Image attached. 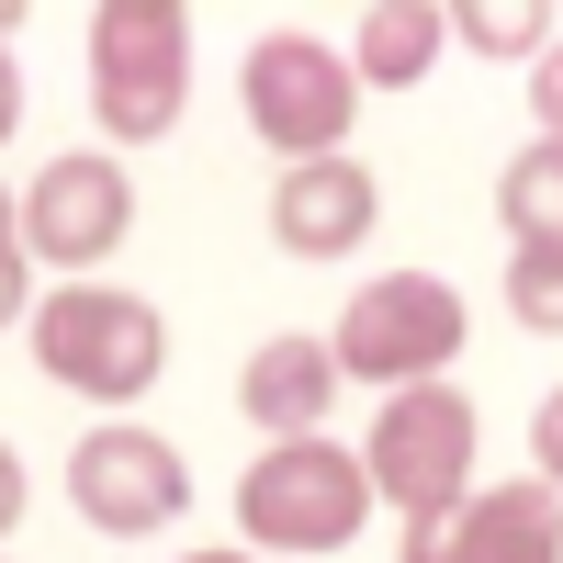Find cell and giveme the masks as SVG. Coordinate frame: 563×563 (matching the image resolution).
Listing matches in <instances>:
<instances>
[{
  "label": "cell",
  "mask_w": 563,
  "mask_h": 563,
  "mask_svg": "<svg viewBox=\"0 0 563 563\" xmlns=\"http://www.w3.org/2000/svg\"><path fill=\"white\" fill-rule=\"evenodd\" d=\"M372 519V462L339 440H271L249 474H238V530L271 541V563H305V552H339Z\"/></svg>",
  "instance_id": "obj_1"
},
{
  "label": "cell",
  "mask_w": 563,
  "mask_h": 563,
  "mask_svg": "<svg viewBox=\"0 0 563 563\" xmlns=\"http://www.w3.org/2000/svg\"><path fill=\"white\" fill-rule=\"evenodd\" d=\"M192 102V23L180 0H102L90 12V113L113 147H147Z\"/></svg>",
  "instance_id": "obj_2"
},
{
  "label": "cell",
  "mask_w": 563,
  "mask_h": 563,
  "mask_svg": "<svg viewBox=\"0 0 563 563\" xmlns=\"http://www.w3.org/2000/svg\"><path fill=\"white\" fill-rule=\"evenodd\" d=\"M34 361L45 384H68L90 406H135L169 361V327L147 294H113V282H68V294L34 305Z\"/></svg>",
  "instance_id": "obj_3"
},
{
  "label": "cell",
  "mask_w": 563,
  "mask_h": 563,
  "mask_svg": "<svg viewBox=\"0 0 563 563\" xmlns=\"http://www.w3.org/2000/svg\"><path fill=\"white\" fill-rule=\"evenodd\" d=\"M361 462H372V496L406 507V530H429V519H451V507H474V395H451V384H406V395H384Z\"/></svg>",
  "instance_id": "obj_4"
},
{
  "label": "cell",
  "mask_w": 563,
  "mask_h": 563,
  "mask_svg": "<svg viewBox=\"0 0 563 563\" xmlns=\"http://www.w3.org/2000/svg\"><path fill=\"white\" fill-rule=\"evenodd\" d=\"M238 102H249V124L271 147L305 169V158H339V135L361 113V68L339 45H316V34H260L249 68H238Z\"/></svg>",
  "instance_id": "obj_5"
},
{
  "label": "cell",
  "mask_w": 563,
  "mask_h": 563,
  "mask_svg": "<svg viewBox=\"0 0 563 563\" xmlns=\"http://www.w3.org/2000/svg\"><path fill=\"white\" fill-rule=\"evenodd\" d=\"M462 361V294L429 271H384L361 282L350 316H339V372H361V384H440V372Z\"/></svg>",
  "instance_id": "obj_6"
},
{
  "label": "cell",
  "mask_w": 563,
  "mask_h": 563,
  "mask_svg": "<svg viewBox=\"0 0 563 563\" xmlns=\"http://www.w3.org/2000/svg\"><path fill=\"white\" fill-rule=\"evenodd\" d=\"M68 496H79V519L102 541H147V530H169L192 507V462L158 429H90L68 451Z\"/></svg>",
  "instance_id": "obj_7"
},
{
  "label": "cell",
  "mask_w": 563,
  "mask_h": 563,
  "mask_svg": "<svg viewBox=\"0 0 563 563\" xmlns=\"http://www.w3.org/2000/svg\"><path fill=\"white\" fill-rule=\"evenodd\" d=\"M124 225H135V180H124V158L68 147V158H45V169L23 180V249L57 260V271H102V260L124 249Z\"/></svg>",
  "instance_id": "obj_8"
},
{
  "label": "cell",
  "mask_w": 563,
  "mask_h": 563,
  "mask_svg": "<svg viewBox=\"0 0 563 563\" xmlns=\"http://www.w3.org/2000/svg\"><path fill=\"white\" fill-rule=\"evenodd\" d=\"M406 563H563V485H541V474L485 485L474 507L406 530Z\"/></svg>",
  "instance_id": "obj_9"
},
{
  "label": "cell",
  "mask_w": 563,
  "mask_h": 563,
  "mask_svg": "<svg viewBox=\"0 0 563 563\" xmlns=\"http://www.w3.org/2000/svg\"><path fill=\"white\" fill-rule=\"evenodd\" d=\"M372 214H384V192H372L361 158H305V169L271 180V238L294 260H350L372 238Z\"/></svg>",
  "instance_id": "obj_10"
},
{
  "label": "cell",
  "mask_w": 563,
  "mask_h": 563,
  "mask_svg": "<svg viewBox=\"0 0 563 563\" xmlns=\"http://www.w3.org/2000/svg\"><path fill=\"white\" fill-rule=\"evenodd\" d=\"M339 339H260L249 372H238V406L260 417L271 440H316V417L339 406Z\"/></svg>",
  "instance_id": "obj_11"
},
{
  "label": "cell",
  "mask_w": 563,
  "mask_h": 563,
  "mask_svg": "<svg viewBox=\"0 0 563 563\" xmlns=\"http://www.w3.org/2000/svg\"><path fill=\"white\" fill-rule=\"evenodd\" d=\"M451 45V12L440 0H372L361 12V45H350V68L372 90H406V79H429V57Z\"/></svg>",
  "instance_id": "obj_12"
},
{
  "label": "cell",
  "mask_w": 563,
  "mask_h": 563,
  "mask_svg": "<svg viewBox=\"0 0 563 563\" xmlns=\"http://www.w3.org/2000/svg\"><path fill=\"white\" fill-rule=\"evenodd\" d=\"M496 214H507V238H519V249H563V147H552V135H530V147L507 158Z\"/></svg>",
  "instance_id": "obj_13"
},
{
  "label": "cell",
  "mask_w": 563,
  "mask_h": 563,
  "mask_svg": "<svg viewBox=\"0 0 563 563\" xmlns=\"http://www.w3.org/2000/svg\"><path fill=\"white\" fill-rule=\"evenodd\" d=\"M451 34L474 45V57H530V68L552 57V12H541V0H462Z\"/></svg>",
  "instance_id": "obj_14"
},
{
  "label": "cell",
  "mask_w": 563,
  "mask_h": 563,
  "mask_svg": "<svg viewBox=\"0 0 563 563\" xmlns=\"http://www.w3.org/2000/svg\"><path fill=\"white\" fill-rule=\"evenodd\" d=\"M507 316L541 327V339H563V249H519L507 260Z\"/></svg>",
  "instance_id": "obj_15"
},
{
  "label": "cell",
  "mask_w": 563,
  "mask_h": 563,
  "mask_svg": "<svg viewBox=\"0 0 563 563\" xmlns=\"http://www.w3.org/2000/svg\"><path fill=\"white\" fill-rule=\"evenodd\" d=\"M530 113H541V135H552V147H563V45L530 68Z\"/></svg>",
  "instance_id": "obj_16"
},
{
  "label": "cell",
  "mask_w": 563,
  "mask_h": 563,
  "mask_svg": "<svg viewBox=\"0 0 563 563\" xmlns=\"http://www.w3.org/2000/svg\"><path fill=\"white\" fill-rule=\"evenodd\" d=\"M530 451H541V485H563V395H541V417H530Z\"/></svg>",
  "instance_id": "obj_17"
},
{
  "label": "cell",
  "mask_w": 563,
  "mask_h": 563,
  "mask_svg": "<svg viewBox=\"0 0 563 563\" xmlns=\"http://www.w3.org/2000/svg\"><path fill=\"white\" fill-rule=\"evenodd\" d=\"M180 563H271V552H180Z\"/></svg>",
  "instance_id": "obj_18"
}]
</instances>
